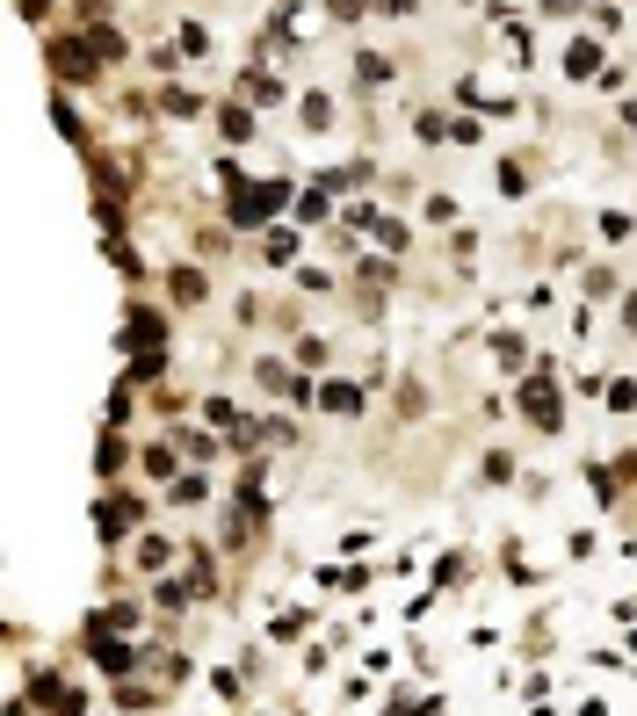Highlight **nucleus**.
Returning a JSON list of instances; mask_svg holds the SVG:
<instances>
[{"label": "nucleus", "mask_w": 637, "mask_h": 716, "mask_svg": "<svg viewBox=\"0 0 637 716\" xmlns=\"http://www.w3.org/2000/svg\"><path fill=\"white\" fill-rule=\"evenodd\" d=\"M232 189H239V196L225 203L232 225H261V217H276V210H283V196H290L283 181H232Z\"/></svg>", "instance_id": "obj_1"}, {"label": "nucleus", "mask_w": 637, "mask_h": 716, "mask_svg": "<svg viewBox=\"0 0 637 716\" xmlns=\"http://www.w3.org/2000/svg\"><path fill=\"white\" fill-rule=\"evenodd\" d=\"M51 73L66 80V87H87V80H102V51L80 44V37H58L51 44Z\"/></svg>", "instance_id": "obj_2"}, {"label": "nucleus", "mask_w": 637, "mask_h": 716, "mask_svg": "<svg viewBox=\"0 0 637 716\" xmlns=\"http://www.w3.org/2000/svg\"><path fill=\"white\" fill-rule=\"evenodd\" d=\"M514 398H522V413L543 427V434H551L565 413H558V384H551V369H536V377H522V391H514Z\"/></svg>", "instance_id": "obj_3"}, {"label": "nucleus", "mask_w": 637, "mask_h": 716, "mask_svg": "<svg viewBox=\"0 0 637 716\" xmlns=\"http://www.w3.org/2000/svg\"><path fill=\"white\" fill-rule=\"evenodd\" d=\"M565 73H572V80H601V44H594V37H572V44H565Z\"/></svg>", "instance_id": "obj_4"}, {"label": "nucleus", "mask_w": 637, "mask_h": 716, "mask_svg": "<svg viewBox=\"0 0 637 716\" xmlns=\"http://www.w3.org/2000/svg\"><path fill=\"white\" fill-rule=\"evenodd\" d=\"M153 340H167V319H160V311H131V319H124V348H153Z\"/></svg>", "instance_id": "obj_5"}, {"label": "nucleus", "mask_w": 637, "mask_h": 716, "mask_svg": "<svg viewBox=\"0 0 637 716\" xmlns=\"http://www.w3.org/2000/svg\"><path fill=\"white\" fill-rule=\"evenodd\" d=\"M87 651H95V666H102V673H131V644H116L102 622H95V644H87Z\"/></svg>", "instance_id": "obj_6"}, {"label": "nucleus", "mask_w": 637, "mask_h": 716, "mask_svg": "<svg viewBox=\"0 0 637 716\" xmlns=\"http://www.w3.org/2000/svg\"><path fill=\"white\" fill-rule=\"evenodd\" d=\"M37 702H44V716H87L80 695H73V688H58V680H37Z\"/></svg>", "instance_id": "obj_7"}, {"label": "nucleus", "mask_w": 637, "mask_h": 716, "mask_svg": "<svg viewBox=\"0 0 637 716\" xmlns=\"http://www.w3.org/2000/svg\"><path fill=\"white\" fill-rule=\"evenodd\" d=\"M319 406L341 413V420H355V413H362V391H355V384H319Z\"/></svg>", "instance_id": "obj_8"}, {"label": "nucleus", "mask_w": 637, "mask_h": 716, "mask_svg": "<svg viewBox=\"0 0 637 716\" xmlns=\"http://www.w3.org/2000/svg\"><path fill=\"white\" fill-rule=\"evenodd\" d=\"M355 80H362V87H391V58H384V51H362V58H355Z\"/></svg>", "instance_id": "obj_9"}, {"label": "nucleus", "mask_w": 637, "mask_h": 716, "mask_svg": "<svg viewBox=\"0 0 637 716\" xmlns=\"http://www.w3.org/2000/svg\"><path fill=\"white\" fill-rule=\"evenodd\" d=\"M167 283H174V297H181V304H203V275H196V268H174Z\"/></svg>", "instance_id": "obj_10"}, {"label": "nucleus", "mask_w": 637, "mask_h": 716, "mask_svg": "<svg viewBox=\"0 0 637 716\" xmlns=\"http://www.w3.org/2000/svg\"><path fill=\"white\" fill-rule=\"evenodd\" d=\"M218 123H225V145H247V138H254V123H247V109H239V102H232Z\"/></svg>", "instance_id": "obj_11"}, {"label": "nucleus", "mask_w": 637, "mask_h": 716, "mask_svg": "<svg viewBox=\"0 0 637 716\" xmlns=\"http://www.w3.org/2000/svg\"><path fill=\"white\" fill-rule=\"evenodd\" d=\"M297 116H305V131H326V123H333V102H326V95H305V109H297Z\"/></svg>", "instance_id": "obj_12"}, {"label": "nucleus", "mask_w": 637, "mask_h": 716, "mask_svg": "<svg viewBox=\"0 0 637 716\" xmlns=\"http://www.w3.org/2000/svg\"><path fill=\"white\" fill-rule=\"evenodd\" d=\"M261 254L276 261V268H283V261H297V232H268V246H261Z\"/></svg>", "instance_id": "obj_13"}, {"label": "nucleus", "mask_w": 637, "mask_h": 716, "mask_svg": "<svg viewBox=\"0 0 637 716\" xmlns=\"http://www.w3.org/2000/svg\"><path fill=\"white\" fill-rule=\"evenodd\" d=\"M95 463H102V478H116V463H124V442H116V434H102V449H95Z\"/></svg>", "instance_id": "obj_14"}, {"label": "nucleus", "mask_w": 637, "mask_h": 716, "mask_svg": "<svg viewBox=\"0 0 637 716\" xmlns=\"http://www.w3.org/2000/svg\"><path fill=\"white\" fill-rule=\"evenodd\" d=\"M420 138L442 145V138H457V123H449V116H420Z\"/></svg>", "instance_id": "obj_15"}, {"label": "nucleus", "mask_w": 637, "mask_h": 716, "mask_svg": "<svg viewBox=\"0 0 637 716\" xmlns=\"http://www.w3.org/2000/svg\"><path fill=\"white\" fill-rule=\"evenodd\" d=\"M247 102H283V87L268 80V73H254V80H247Z\"/></svg>", "instance_id": "obj_16"}, {"label": "nucleus", "mask_w": 637, "mask_h": 716, "mask_svg": "<svg viewBox=\"0 0 637 716\" xmlns=\"http://www.w3.org/2000/svg\"><path fill=\"white\" fill-rule=\"evenodd\" d=\"M189 594H196V586H174V579H160V586H153V601H160V608H181Z\"/></svg>", "instance_id": "obj_17"}, {"label": "nucleus", "mask_w": 637, "mask_h": 716, "mask_svg": "<svg viewBox=\"0 0 637 716\" xmlns=\"http://www.w3.org/2000/svg\"><path fill=\"white\" fill-rule=\"evenodd\" d=\"M493 355H500V369H514V362H522L529 348H522V340H514V333H500V340H493Z\"/></svg>", "instance_id": "obj_18"}, {"label": "nucleus", "mask_w": 637, "mask_h": 716, "mask_svg": "<svg viewBox=\"0 0 637 716\" xmlns=\"http://www.w3.org/2000/svg\"><path fill=\"white\" fill-rule=\"evenodd\" d=\"M145 471H153V478H174V449H145Z\"/></svg>", "instance_id": "obj_19"}, {"label": "nucleus", "mask_w": 637, "mask_h": 716, "mask_svg": "<svg viewBox=\"0 0 637 716\" xmlns=\"http://www.w3.org/2000/svg\"><path fill=\"white\" fill-rule=\"evenodd\" d=\"M362 8H370V0H326V15H333V22H355Z\"/></svg>", "instance_id": "obj_20"}, {"label": "nucleus", "mask_w": 637, "mask_h": 716, "mask_svg": "<svg viewBox=\"0 0 637 716\" xmlns=\"http://www.w3.org/2000/svg\"><path fill=\"white\" fill-rule=\"evenodd\" d=\"M543 8H551V15H572V8H580V0H543Z\"/></svg>", "instance_id": "obj_21"}, {"label": "nucleus", "mask_w": 637, "mask_h": 716, "mask_svg": "<svg viewBox=\"0 0 637 716\" xmlns=\"http://www.w3.org/2000/svg\"><path fill=\"white\" fill-rule=\"evenodd\" d=\"M384 15H413V0H384Z\"/></svg>", "instance_id": "obj_22"}, {"label": "nucleus", "mask_w": 637, "mask_h": 716, "mask_svg": "<svg viewBox=\"0 0 637 716\" xmlns=\"http://www.w3.org/2000/svg\"><path fill=\"white\" fill-rule=\"evenodd\" d=\"M623 326H630V333H637V297H630V304H623Z\"/></svg>", "instance_id": "obj_23"}]
</instances>
